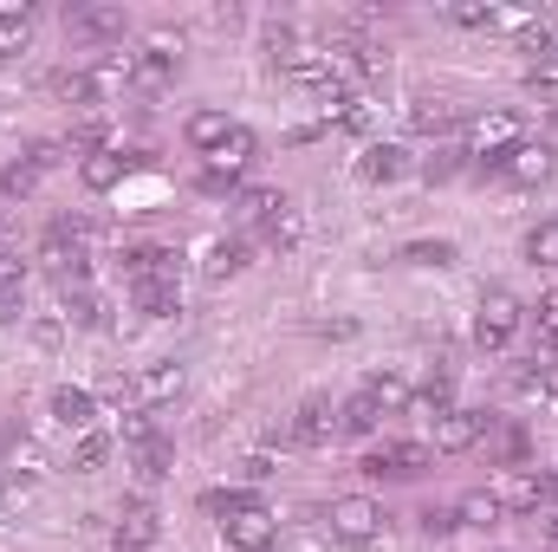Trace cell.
Instances as JSON below:
<instances>
[{
	"mask_svg": "<svg viewBox=\"0 0 558 552\" xmlns=\"http://www.w3.org/2000/svg\"><path fill=\"white\" fill-rule=\"evenodd\" d=\"M539 391H546V397L558 404V364H546V371H539Z\"/></svg>",
	"mask_w": 558,
	"mask_h": 552,
	"instance_id": "cell-45",
	"label": "cell"
},
{
	"mask_svg": "<svg viewBox=\"0 0 558 552\" xmlns=\"http://www.w3.org/2000/svg\"><path fill=\"white\" fill-rule=\"evenodd\" d=\"M448 20H454V26H494L500 13H494L487 0H454V7H448Z\"/></svg>",
	"mask_w": 558,
	"mask_h": 552,
	"instance_id": "cell-35",
	"label": "cell"
},
{
	"mask_svg": "<svg viewBox=\"0 0 558 552\" xmlns=\"http://www.w3.org/2000/svg\"><path fill=\"white\" fill-rule=\"evenodd\" d=\"M526 261H533V267H558V221H539V228L526 235Z\"/></svg>",
	"mask_w": 558,
	"mask_h": 552,
	"instance_id": "cell-31",
	"label": "cell"
},
{
	"mask_svg": "<svg viewBox=\"0 0 558 552\" xmlns=\"http://www.w3.org/2000/svg\"><path fill=\"white\" fill-rule=\"evenodd\" d=\"M403 261L410 267H454V241H410Z\"/></svg>",
	"mask_w": 558,
	"mask_h": 552,
	"instance_id": "cell-32",
	"label": "cell"
},
{
	"mask_svg": "<svg viewBox=\"0 0 558 552\" xmlns=\"http://www.w3.org/2000/svg\"><path fill=\"white\" fill-rule=\"evenodd\" d=\"M299 241H305V215L286 202L274 221H267V248H279V254H286V248H299Z\"/></svg>",
	"mask_w": 558,
	"mask_h": 552,
	"instance_id": "cell-26",
	"label": "cell"
},
{
	"mask_svg": "<svg viewBox=\"0 0 558 552\" xmlns=\"http://www.w3.org/2000/svg\"><path fill=\"white\" fill-rule=\"evenodd\" d=\"M364 397H371L377 410H403V404H410V384H403L397 371H371V377H364Z\"/></svg>",
	"mask_w": 558,
	"mask_h": 552,
	"instance_id": "cell-21",
	"label": "cell"
},
{
	"mask_svg": "<svg viewBox=\"0 0 558 552\" xmlns=\"http://www.w3.org/2000/svg\"><path fill=\"white\" fill-rule=\"evenodd\" d=\"M20 286H26V261L0 254V299H20Z\"/></svg>",
	"mask_w": 558,
	"mask_h": 552,
	"instance_id": "cell-39",
	"label": "cell"
},
{
	"mask_svg": "<svg viewBox=\"0 0 558 552\" xmlns=\"http://www.w3.org/2000/svg\"><path fill=\"white\" fill-rule=\"evenodd\" d=\"M546 533H553V547H558V514H553V520H546Z\"/></svg>",
	"mask_w": 558,
	"mask_h": 552,
	"instance_id": "cell-46",
	"label": "cell"
},
{
	"mask_svg": "<svg viewBox=\"0 0 558 552\" xmlns=\"http://www.w3.org/2000/svg\"><path fill=\"white\" fill-rule=\"evenodd\" d=\"M454 527H461V514H454V507H422V533H428V540H448Z\"/></svg>",
	"mask_w": 558,
	"mask_h": 552,
	"instance_id": "cell-38",
	"label": "cell"
},
{
	"mask_svg": "<svg viewBox=\"0 0 558 552\" xmlns=\"http://www.w3.org/2000/svg\"><path fill=\"white\" fill-rule=\"evenodd\" d=\"M52 92L72 98V105H98V98H105V79H98V72H59Z\"/></svg>",
	"mask_w": 558,
	"mask_h": 552,
	"instance_id": "cell-22",
	"label": "cell"
},
{
	"mask_svg": "<svg viewBox=\"0 0 558 552\" xmlns=\"http://www.w3.org/2000/svg\"><path fill=\"white\" fill-rule=\"evenodd\" d=\"M553 131H558V105H553Z\"/></svg>",
	"mask_w": 558,
	"mask_h": 552,
	"instance_id": "cell-47",
	"label": "cell"
},
{
	"mask_svg": "<svg viewBox=\"0 0 558 552\" xmlns=\"http://www.w3.org/2000/svg\"><path fill=\"white\" fill-rule=\"evenodd\" d=\"M539 332H546V338H558V292H546V299H539Z\"/></svg>",
	"mask_w": 558,
	"mask_h": 552,
	"instance_id": "cell-43",
	"label": "cell"
},
{
	"mask_svg": "<svg viewBox=\"0 0 558 552\" xmlns=\"http://www.w3.org/2000/svg\"><path fill=\"white\" fill-rule=\"evenodd\" d=\"M156 533H162V527H156V514H149V507H124V520H118L111 547H118V552H149V547H156Z\"/></svg>",
	"mask_w": 558,
	"mask_h": 552,
	"instance_id": "cell-17",
	"label": "cell"
},
{
	"mask_svg": "<svg viewBox=\"0 0 558 552\" xmlns=\"http://www.w3.org/2000/svg\"><path fill=\"white\" fill-rule=\"evenodd\" d=\"M52 422L72 429V435H85V429L98 422V397H92L85 384H59V391H52Z\"/></svg>",
	"mask_w": 558,
	"mask_h": 552,
	"instance_id": "cell-11",
	"label": "cell"
},
{
	"mask_svg": "<svg viewBox=\"0 0 558 552\" xmlns=\"http://www.w3.org/2000/svg\"><path fill=\"white\" fill-rule=\"evenodd\" d=\"M513 332H520V299H513L507 286L481 292V319H474V338H481L487 351H500V345H507Z\"/></svg>",
	"mask_w": 558,
	"mask_h": 552,
	"instance_id": "cell-5",
	"label": "cell"
},
{
	"mask_svg": "<svg viewBox=\"0 0 558 552\" xmlns=\"http://www.w3.org/2000/svg\"><path fill=\"white\" fill-rule=\"evenodd\" d=\"M526 85H533V92H558V59H539V65L526 72Z\"/></svg>",
	"mask_w": 558,
	"mask_h": 552,
	"instance_id": "cell-41",
	"label": "cell"
},
{
	"mask_svg": "<svg viewBox=\"0 0 558 552\" xmlns=\"http://www.w3.org/2000/svg\"><path fill=\"white\" fill-rule=\"evenodd\" d=\"M39 261L65 279V286H85V274H92V254H85V221H52V228H46V241H39Z\"/></svg>",
	"mask_w": 558,
	"mask_h": 552,
	"instance_id": "cell-2",
	"label": "cell"
},
{
	"mask_svg": "<svg viewBox=\"0 0 558 552\" xmlns=\"http://www.w3.org/2000/svg\"><path fill=\"white\" fill-rule=\"evenodd\" d=\"M454 124H461V111L448 98H416L410 105V131H454Z\"/></svg>",
	"mask_w": 558,
	"mask_h": 552,
	"instance_id": "cell-20",
	"label": "cell"
},
{
	"mask_svg": "<svg viewBox=\"0 0 558 552\" xmlns=\"http://www.w3.org/2000/svg\"><path fill=\"white\" fill-rule=\"evenodd\" d=\"M325 520H331V533H338L344 547H364V540H377V527H384V507H377L371 494H338Z\"/></svg>",
	"mask_w": 558,
	"mask_h": 552,
	"instance_id": "cell-4",
	"label": "cell"
},
{
	"mask_svg": "<svg viewBox=\"0 0 558 552\" xmlns=\"http://www.w3.org/2000/svg\"><path fill=\"white\" fill-rule=\"evenodd\" d=\"M422 468H428V448H422V442H384V448L364 455V475H397V481H410Z\"/></svg>",
	"mask_w": 558,
	"mask_h": 552,
	"instance_id": "cell-9",
	"label": "cell"
},
{
	"mask_svg": "<svg viewBox=\"0 0 558 552\" xmlns=\"http://www.w3.org/2000/svg\"><path fill=\"white\" fill-rule=\"evenodd\" d=\"M422 176H428V182H454V176H461V149H441V156H428V163H422Z\"/></svg>",
	"mask_w": 558,
	"mask_h": 552,
	"instance_id": "cell-40",
	"label": "cell"
},
{
	"mask_svg": "<svg viewBox=\"0 0 558 552\" xmlns=\"http://www.w3.org/2000/svg\"><path fill=\"white\" fill-rule=\"evenodd\" d=\"M487 422H494L487 410H448V416H435V448H441V455H461V448H474V442L487 435Z\"/></svg>",
	"mask_w": 558,
	"mask_h": 552,
	"instance_id": "cell-6",
	"label": "cell"
},
{
	"mask_svg": "<svg viewBox=\"0 0 558 552\" xmlns=\"http://www.w3.org/2000/svg\"><path fill=\"white\" fill-rule=\"evenodd\" d=\"M247 163H254V131H228L221 149H208V189H221V182H234V176H247Z\"/></svg>",
	"mask_w": 558,
	"mask_h": 552,
	"instance_id": "cell-8",
	"label": "cell"
},
{
	"mask_svg": "<svg viewBox=\"0 0 558 552\" xmlns=\"http://www.w3.org/2000/svg\"><path fill=\"white\" fill-rule=\"evenodd\" d=\"M72 149H85V156L111 149V118H105V111H85V118L72 124Z\"/></svg>",
	"mask_w": 558,
	"mask_h": 552,
	"instance_id": "cell-24",
	"label": "cell"
},
{
	"mask_svg": "<svg viewBox=\"0 0 558 552\" xmlns=\"http://www.w3.org/2000/svg\"><path fill=\"white\" fill-rule=\"evenodd\" d=\"M137 312L143 319H175V312H182V286H175V279H149V286H137Z\"/></svg>",
	"mask_w": 558,
	"mask_h": 552,
	"instance_id": "cell-19",
	"label": "cell"
},
{
	"mask_svg": "<svg viewBox=\"0 0 558 552\" xmlns=\"http://www.w3.org/2000/svg\"><path fill=\"white\" fill-rule=\"evenodd\" d=\"M65 33L72 39H124V13L118 7H72L65 13Z\"/></svg>",
	"mask_w": 558,
	"mask_h": 552,
	"instance_id": "cell-13",
	"label": "cell"
},
{
	"mask_svg": "<svg viewBox=\"0 0 558 552\" xmlns=\"http://www.w3.org/2000/svg\"><path fill=\"white\" fill-rule=\"evenodd\" d=\"M169 397H182V364H149L137 371V384H131V410H156V404H169Z\"/></svg>",
	"mask_w": 558,
	"mask_h": 552,
	"instance_id": "cell-10",
	"label": "cell"
},
{
	"mask_svg": "<svg viewBox=\"0 0 558 552\" xmlns=\"http://www.w3.org/2000/svg\"><path fill=\"white\" fill-rule=\"evenodd\" d=\"M124 274H131V286H149V279H175L182 261H175V248H131L124 254Z\"/></svg>",
	"mask_w": 558,
	"mask_h": 552,
	"instance_id": "cell-15",
	"label": "cell"
},
{
	"mask_svg": "<svg viewBox=\"0 0 558 552\" xmlns=\"http://www.w3.org/2000/svg\"><path fill=\"white\" fill-rule=\"evenodd\" d=\"M59 319H65V325H98V299H92L85 286H65V299H59Z\"/></svg>",
	"mask_w": 558,
	"mask_h": 552,
	"instance_id": "cell-30",
	"label": "cell"
},
{
	"mask_svg": "<svg viewBox=\"0 0 558 552\" xmlns=\"http://www.w3.org/2000/svg\"><path fill=\"white\" fill-rule=\"evenodd\" d=\"M274 475V455H247V481H267Z\"/></svg>",
	"mask_w": 558,
	"mask_h": 552,
	"instance_id": "cell-44",
	"label": "cell"
},
{
	"mask_svg": "<svg viewBox=\"0 0 558 552\" xmlns=\"http://www.w3.org/2000/svg\"><path fill=\"white\" fill-rule=\"evenodd\" d=\"M279 208H286V195H279V189H247V195H241V221H260V228H267Z\"/></svg>",
	"mask_w": 558,
	"mask_h": 552,
	"instance_id": "cell-29",
	"label": "cell"
},
{
	"mask_svg": "<svg viewBox=\"0 0 558 552\" xmlns=\"http://www.w3.org/2000/svg\"><path fill=\"white\" fill-rule=\"evenodd\" d=\"M124 169H131V156H124V149H98V156H85V163H78L85 189H98V195H105V189H118V182H124Z\"/></svg>",
	"mask_w": 558,
	"mask_h": 552,
	"instance_id": "cell-18",
	"label": "cell"
},
{
	"mask_svg": "<svg viewBox=\"0 0 558 552\" xmlns=\"http://www.w3.org/2000/svg\"><path fill=\"white\" fill-rule=\"evenodd\" d=\"M33 189H39V169H33V163H13V169L0 176V195H13V202L33 195Z\"/></svg>",
	"mask_w": 558,
	"mask_h": 552,
	"instance_id": "cell-36",
	"label": "cell"
},
{
	"mask_svg": "<svg viewBox=\"0 0 558 552\" xmlns=\"http://www.w3.org/2000/svg\"><path fill=\"white\" fill-rule=\"evenodd\" d=\"M228 131H234L228 111H195V118H189V143H195V149H221Z\"/></svg>",
	"mask_w": 558,
	"mask_h": 552,
	"instance_id": "cell-25",
	"label": "cell"
},
{
	"mask_svg": "<svg viewBox=\"0 0 558 552\" xmlns=\"http://www.w3.org/2000/svg\"><path fill=\"white\" fill-rule=\"evenodd\" d=\"M331 435H338V410H331L325 397H305V404L292 410V442H299V448H331Z\"/></svg>",
	"mask_w": 558,
	"mask_h": 552,
	"instance_id": "cell-7",
	"label": "cell"
},
{
	"mask_svg": "<svg viewBox=\"0 0 558 552\" xmlns=\"http://www.w3.org/2000/svg\"><path fill=\"white\" fill-rule=\"evenodd\" d=\"M105 455H111V435L85 429V435L72 442V475H98V468H105Z\"/></svg>",
	"mask_w": 558,
	"mask_h": 552,
	"instance_id": "cell-23",
	"label": "cell"
},
{
	"mask_svg": "<svg viewBox=\"0 0 558 552\" xmlns=\"http://www.w3.org/2000/svg\"><path fill=\"white\" fill-rule=\"evenodd\" d=\"M118 435H124V448H143V442L156 435V422H149V410H131V416H118Z\"/></svg>",
	"mask_w": 558,
	"mask_h": 552,
	"instance_id": "cell-37",
	"label": "cell"
},
{
	"mask_svg": "<svg viewBox=\"0 0 558 552\" xmlns=\"http://www.w3.org/2000/svg\"><path fill=\"white\" fill-rule=\"evenodd\" d=\"M454 514H461V520H468V527H500V514H507V507H500V501H494V494H468V501H461V507H454Z\"/></svg>",
	"mask_w": 558,
	"mask_h": 552,
	"instance_id": "cell-33",
	"label": "cell"
},
{
	"mask_svg": "<svg viewBox=\"0 0 558 552\" xmlns=\"http://www.w3.org/2000/svg\"><path fill=\"white\" fill-rule=\"evenodd\" d=\"M553 143H513V149H500L494 163H487V176H500V182H520V189H533V182H546L553 176Z\"/></svg>",
	"mask_w": 558,
	"mask_h": 552,
	"instance_id": "cell-3",
	"label": "cell"
},
{
	"mask_svg": "<svg viewBox=\"0 0 558 552\" xmlns=\"http://www.w3.org/2000/svg\"><path fill=\"white\" fill-rule=\"evenodd\" d=\"M377 404H371V397H364V391H357V397H351V404H344V410H338V435H371V429H377Z\"/></svg>",
	"mask_w": 558,
	"mask_h": 552,
	"instance_id": "cell-28",
	"label": "cell"
},
{
	"mask_svg": "<svg viewBox=\"0 0 558 552\" xmlns=\"http://www.w3.org/2000/svg\"><path fill=\"white\" fill-rule=\"evenodd\" d=\"M500 455H507V468H520L526 461V429H507L500 435Z\"/></svg>",
	"mask_w": 558,
	"mask_h": 552,
	"instance_id": "cell-42",
	"label": "cell"
},
{
	"mask_svg": "<svg viewBox=\"0 0 558 552\" xmlns=\"http://www.w3.org/2000/svg\"><path fill=\"white\" fill-rule=\"evenodd\" d=\"M494 501H500L507 514H539V507L553 501V481H539V475H507V481L494 488Z\"/></svg>",
	"mask_w": 558,
	"mask_h": 552,
	"instance_id": "cell-12",
	"label": "cell"
},
{
	"mask_svg": "<svg viewBox=\"0 0 558 552\" xmlns=\"http://www.w3.org/2000/svg\"><path fill=\"white\" fill-rule=\"evenodd\" d=\"M208 514H221V540L228 552H274L279 520L254 494H208Z\"/></svg>",
	"mask_w": 558,
	"mask_h": 552,
	"instance_id": "cell-1",
	"label": "cell"
},
{
	"mask_svg": "<svg viewBox=\"0 0 558 552\" xmlns=\"http://www.w3.org/2000/svg\"><path fill=\"white\" fill-rule=\"evenodd\" d=\"M468 143H474V149L494 163L500 149H513V143H520V118H507V111H494V118H474V124H468Z\"/></svg>",
	"mask_w": 558,
	"mask_h": 552,
	"instance_id": "cell-14",
	"label": "cell"
},
{
	"mask_svg": "<svg viewBox=\"0 0 558 552\" xmlns=\"http://www.w3.org/2000/svg\"><path fill=\"white\" fill-rule=\"evenodd\" d=\"M403 169H410V149H403V143H371V149L357 156V176H364V182H397Z\"/></svg>",
	"mask_w": 558,
	"mask_h": 552,
	"instance_id": "cell-16",
	"label": "cell"
},
{
	"mask_svg": "<svg viewBox=\"0 0 558 552\" xmlns=\"http://www.w3.org/2000/svg\"><path fill=\"white\" fill-rule=\"evenodd\" d=\"M169 461H175V442L149 435V442L137 448V481H162V475H169Z\"/></svg>",
	"mask_w": 558,
	"mask_h": 552,
	"instance_id": "cell-27",
	"label": "cell"
},
{
	"mask_svg": "<svg viewBox=\"0 0 558 552\" xmlns=\"http://www.w3.org/2000/svg\"><path fill=\"white\" fill-rule=\"evenodd\" d=\"M247 267V248L241 241H221L215 254H208V279H228V274H241Z\"/></svg>",
	"mask_w": 558,
	"mask_h": 552,
	"instance_id": "cell-34",
	"label": "cell"
}]
</instances>
